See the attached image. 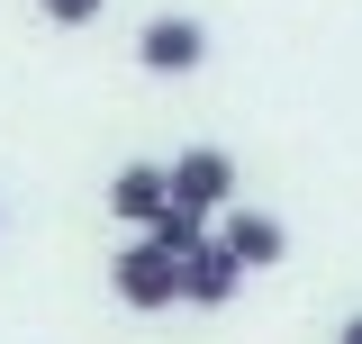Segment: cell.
Listing matches in <instances>:
<instances>
[{"label":"cell","instance_id":"cell-1","mask_svg":"<svg viewBox=\"0 0 362 344\" xmlns=\"http://www.w3.org/2000/svg\"><path fill=\"white\" fill-rule=\"evenodd\" d=\"M109 299L136 308V317H163V308H181V254H163L154 236H136L127 254H109Z\"/></svg>","mask_w":362,"mask_h":344},{"label":"cell","instance_id":"cell-2","mask_svg":"<svg viewBox=\"0 0 362 344\" xmlns=\"http://www.w3.org/2000/svg\"><path fill=\"white\" fill-rule=\"evenodd\" d=\"M136 64H145V73H163V82H181V73H199V64H209V28H199V18H181V9H163V18H145Z\"/></svg>","mask_w":362,"mask_h":344},{"label":"cell","instance_id":"cell-3","mask_svg":"<svg viewBox=\"0 0 362 344\" xmlns=\"http://www.w3.org/2000/svg\"><path fill=\"white\" fill-rule=\"evenodd\" d=\"M109 217L136 227V236L163 227V217H173V164H118L109 172Z\"/></svg>","mask_w":362,"mask_h":344},{"label":"cell","instance_id":"cell-4","mask_svg":"<svg viewBox=\"0 0 362 344\" xmlns=\"http://www.w3.org/2000/svg\"><path fill=\"white\" fill-rule=\"evenodd\" d=\"M173 200L181 209H226V200H235V154H226V145H181L173 154Z\"/></svg>","mask_w":362,"mask_h":344},{"label":"cell","instance_id":"cell-5","mask_svg":"<svg viewBox=\"0 0 362 344\" xmlns=\"http://www.w3.org/2000/svg\"><path fill=\"white\" fill-rule=\"evenodd\" d=\"M235 281H245V263L226 254L218 236H199V245L181 254V308H209V317H218V308L235 299Z\"/></svg>","mask_w":362,"mask_h":344},{"label":"cell","instance_id":"cell-6","mask_svg":"<svg viewBox=\"0 0 362 344\" xmlns=\"http://www.w3.org/2000/svg\"><path fill=\"white\" fill-rule=\"evenodd\" d=\"M218 245L235 263H245V272H272V263L290 254V227H281V217L272 209H226V227H218Z\"/></svg>","mask_w":362,"mask_h":344},{"label":"cell","instance_id":"cell-7","mask_svg":"<svg viewBox=\"0 0 362 344\" xmlns=\"http://www.w3.org/2000/svg\"><path fill=\"white\" fill-rule=\"evenodd\" d=\"M45 18H54V28H100V9H109V0H37Z\"/></svg>","mask_w":362,"mask_h":344},{"label":"cell","instance_id":"cell-8","mask_svg":"<svg viewBox=\"0 0 362 344\" xmlns=\"http://www.w3.org/2000/svg\"><path fill=\"white\" fill-rule=\"evenodd\" d=\"M335 344H362V308H354V317H344V326H335Z\"/></svg>","mask_w":362,"mask_h":344},{"label":"cell","instance_id":"cell-9","mask_svg":"<svg viewBox=\"0 0 362 344\" xmlns=\"http://www.w3.org/2000/svg\"><path fill=\"white\" fill-rule=\"evenodd\" d=\"M0 227H9V209H0Z\"/></svg>","mask_w":362,"mask_h":344}]
</instances>
